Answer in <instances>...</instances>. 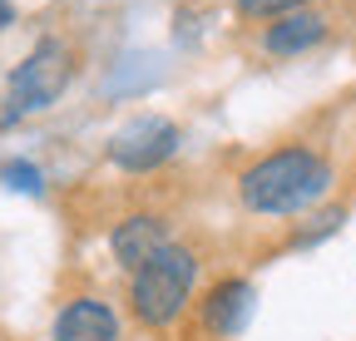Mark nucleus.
I'll use <instances>...</instances> for the list:
<instances>
[{
	"label": "nucleus",
	"mask_w": 356,
	"mask_h": 341,
	"mask_svg": "<svg viewBox=\"0 0 356 341\" xmlns=\"http://www.w3.org/2000/svg\"><path fill=\"white\" fill-rule=\"evenodd\" d=\"M327 193H332V163L307 144L273 149L238 174V203L257 218H297V213L317 208Z\"/></svg>",
	"instance_id": "f257e3e1"
},
{
	"label": "nucleus",
	"mask_w": 356,
	"mask_h": 341,
	"mask_svg": "<svg viewBox=\"0 0 356 341\" xmlns=\"http://www.w3.org/2000/svg\"><path fill=\"white\" fill-rule=\"evenodd\" d=\"M198 272H203V258L188 242H168L144 267H134L129 272V312H134V322L149 326V331H168L188 312L193 292H198Z\"/></svg>",
	"instance_id": "f03ea898"
},
{
	"label": "nucleus",
	"mask_w": 356,
	"mask_h": 341,
	"mask_svg": "<svg viewBox=\"0 0 356 341\" xmlns=\"http://www.w3.org/2000/svg\"><path fill=\"white\" fill-rule=\"evenodd\" d=\"M74 45L60 35H44L30 45V55L10 69L6 79V109H0V129H10V124L30 119V114H44V109H55L60 94L74 84Z\"/></svg>",
	"instance_id": "7ed1b4c3"
},
{
	"label": "nucleus",
	"mask_w": 356,
	"mask_h": 341,
	"mask_svg": "<svg viewBox=\"0 0 356 341\" xmlns=\"http://www.w3.org/2000/svg\"><path fill=\"white\" fill-rule=\"evenodd\" d=\"M184 149V129L168 114H139L119 124L104 144V158L119 168V174H159V168Z\"/></svg>",
	"instance_id": "20e7f679"
},
{
	"label": "nucleus",
	"mask_w": 356,
	"mask_h": 341,
	"mask_svg": "<svg viewBox=\"0 0 356 341\" xmlns=\"http://www.w3.org/2000/svg\"><path fill=\"white\" fill-rule=\"evenodd\" d=\"M168 242H173V223L163 218L159 208H134V213H124V218L109 228V252H114V263L124 272L144 267L154 252H163Z\"/></svg>",
	"instance_id": "39448f33"
},
{
	"label": "nucleus",
	"mask_w": 356,
	"mask_h": 341,
	"mask_svg": "<svg viewBox=\"0 0 356 341\" xmlns=\"http://www.w3.org/2000/svg\"><path fill=\"white\" fill-rule=\"evenodd\" d=\"M252 307H257V287H252L248 277H222V282H213V287L203 292L198 322H203L208 336L228 341V336H238V331L248 326Z\"/></svg>",
	"instance_id": "423d86ee"
},
{
	"label": "nucleus",
	"mask_w": 356,
	"mask_h": 341,
	"mask_svg": "<svg viewBox=\"0 0 356 341\" xmlns=\"http://www.w3.org/2000/svg\"><path fill=\"white\" fill-rule=\"evenodd\" d=\"M50 341H119V312L104 297H70L50 322Z\"/></svg>",
	"instance_id": "0eeeda50"
},
{
	"label": "nucleus",
	"mask_w": 356,
	"mask_h": 341,
	"mask_svg": "<svg viewBox=\"0 0 356 341\" xmlns=\"http://www.w3.org/2000/svg\"><path fill=\"white\" fill-rule=\"evenodd\" d=\"M322 40H327V20H322L317 10H292V15L267 20V30H262V50H267V55L292 60V55L317 50Z\"/></svg>",
	"instance_id": "6e6552de"
},
{
	"label": "nucleus",
	"mask_w": 356,
	"mask_h": 341,
	"mask_svg": "<svg viewBox=\"0 0 356 341\" xmlns=\"http://www.w3.org/2000/svg\"><path fill=\"white\" fill-rule=\"evenodd\" d=\"M0 183H6L10 193H30V198H40V193H44V174H40L30 158H10V163H0Z\"/></svg>",
	"instance_id": "1a4fd4ad"
},
{
	"label": "nucleus",
	"mask_w": 356,
	"mask_h": 341,
	"mask_svg": "<svg viewBox=\"0 0 356 341\" xmlns=\"http://www.w3.org/2000/svg\"><path fill=\"white\" fill-rule=\"evenodd\" d=\"M312 0H233V10L243 20H277V15H292V10H307Z\"/></svg>",
	"instance_id": "9d476101"
},
{
	"label": "nucleus",
	"mask_w": 356,
	"mask_h": 341,
	"mask_svg": "<svg viewBox=\"0 0 356 341\" xmlns=\"http://www.w3.org/2000/svg\"><path fill=\"white\" fill-rule=\"evenodd\" d=\"M15 25V6H10V0H0V30H10Z\"/></svg>",
	"instance_id": "9b49d317"
}]
</instances>
